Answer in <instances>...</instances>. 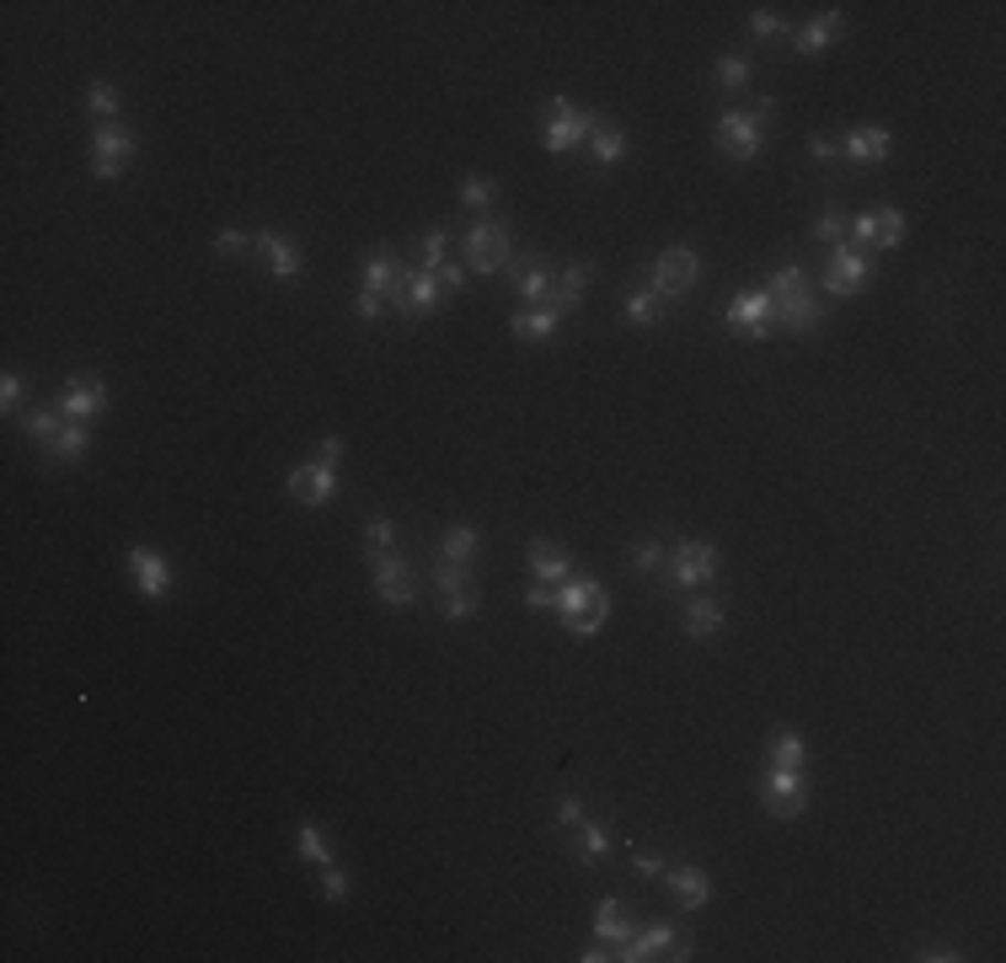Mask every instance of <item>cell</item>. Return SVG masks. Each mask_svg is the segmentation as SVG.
I'll list each match as a JSON object with an SVG mask.
<instances>
[{
  "mask_svg": "<svg viewBox=\"0 0 1006 963\" xmlns=\"http://www.w3.org/2000/svg\"><path fill=\"white\" fill-rule=\"evenodd\" d=\"M22 396H28V375H22V370H6V375H0V413L17 417L22 413Z\"/></svg>",
  "mask_w": 1006,
  "mask_h": 963,
  "instance_id": "c3c4849f",
  "label": "cell"
},
{
  "mask_svg": "<svg viewBox=\"0 0 1006 963\" xmlns=\"http://www.w3.org/2000/svg\"><path fill=\"white\" fill-rule=\"evenodd\" d=\"M359 263H364V289H370V295H381V300L391 295V284H396V274L407 268V263H402V257H396L391 246H370V252H364Z\"/></svg>",
  "mask_w": 1006,
  "mask_h": 963,
  "instance_id": "f1b7e54d",
  "label": "cell"
},
{
  "mask_svg": "<svg viewBox=\"0 0 1006 963\" xmlns=\"http://www.w3.org/2000/svg\"><path fill=\"white\" fill-rule=\"evenodd\" d=\"M584 819H590V803H584L579 792H562V797H557V808H552V825L573 829V825H584Z\"/></svg>",
  "mask_w": 1006,
  "mask_h": 963,
  "instance_id": "bcb514c9",
  "label": "cell"
},
{
  "mask_svg": "<svg viewBox=\"0 0 1006 963\" xmlns=\"http://www.w3.org/2000/svg\"><path fill=\"white\" fill-rule=\"evenodd\" d=\"M338 466H327V461H306V466H289V477H284V493L295 498V504H306V509H321V504H332L338 498Z\"/></svg>",
  "mask_w": 1006,
  "mask_h": 963,
  "instance_id": "2e32d148",
  "label": "cell"
},
{
  "mask_svg": "<svg viewBox=\"0 0 1006 963\" xmlns=\"http://www.w3.org/2000/svg\"><path fill=\"white\" fill-rule=\"evenodd\" d=\"M353 316H359V321H381V316H385V300H381V295H370V289H359V300H353Z\"/></svg>",
  "mask_w": 1006,
  "mask_h": 963,
  "instance_id": "9f6ffc18",
  "label": "cell"
},
{
  "mask_svg": "<svg viewBox=\"0 0 1006 963\" xmlns=\"http://www.w3.org/2000/svg\"><path fill=\"white\" fill-rule=\"evenodd\" d=\"M396 547V525L385 515H370L364 519V557H375V551H391Z\"/></svg>",
  "mask_w": 1006,
  "mask_h": 963,
  "instance_id": "ee69618b",
  "label": "cell"
},
{
  "mask_svg": "<svg viewBox=\"0 0 1006 963\" xmlns=\"http://www.w3.org/2000/svg\"><path fill=\"white\" fill-rule=\"evenodd\" d=\"M846 225H851V214H846L840 204H825L819 209V220H814V241L835 246V241H846Z\"/></svg>",
  "mask_w": 1006,
  "mask_h": 963,
  "instance_id": "7bdbcfd3",
  "label": "cell"
},
{
  "mask_svg": "<svg viewBox=\"0 0 1006 963\" xmlns=\"http://www.w3.org/2000/svg\"><path fill=\"white\" fill-rule=\"evenodd\" d=\"M557 327H562L557 310H515V316H509V332H515L520 343H552Z\"/></svg>",
  "mask_w": 1006,
  "mask_h": 963,
  "instance_id": "4dcf8cb0",
  "label": "cell"
},
{
  "mask_svg": "<svg viewBox=\"0 0 1006 963\" xmlns=\"http://www.w3.org/2000/svg\"><path fill=\"white\" fill-rule=\"evenodd\" d=\"M483 611V594L477 589H466V594H440V616L445 621H472Z\"/></svg>",
  "mask_w": 1006,
  "mask_h": 963,
  "instance_id": "f6af8a7d",
  "label": "cell"
},
{
  "mask_svg": "<svg viewBox=\"0 0 1006 963\" xmlns=\"http://www.w3.org/2000/svg\"><path fill=\"white\" fill-rule=\"evenodd\" d=\"M246 246H252V236H246L242 225H225V231L214 236V257H242Z\"/></svg>",
  "mask_w": 1006,
  "mask_h": 963,
  "instance_id": "816d5d0a",
  "label": "cell"
},
{
  "mask_svg": "<svg viewBox=\"0 0 1006 963\" xmlns=\"http://www.w3.org/2000/svg\"><path fill=\"white\" fill-rule=\"evenodd\" d=\"M626 557H632V568H637V573L659 579V573H664V557H669V547H659V541H637V547L626 551Z\"/></svg>",
  "mask_w": 1006,
  "mask_h": 963,
  "instance_id": "7dc6e473",
  "label": "cell"
},
{
  "mask_svg": "<svg viewBox=\"0 0 1006 963\" xmlns=\"http://www.w3.org/2000/svg\"><path fill=\"white\" fill-rule=\"evenodd\" d=\"M718 568H723V551L712 547V541H680V547H669V557H664V584L701 589L718 579Z\"/></svg>",
  "mask_w": 1006,
  "mask_h": 963,
  "instance_id": "ba28073f",
  "label": "cell"
},
{
  "mask_svg": "<svg viewBox=\"0 0 1006 963\" xmlns=\"http://www.w3.org/2000/svg\"><path fill=\"white\" fill-rule=\"evenodd\" d=\"M86 449H92V428H86V423H65L60 440L43 449V455H49L54 466H75V461H86Z\"/></svg>",
  "mask_w": 1006,
  "mask_h": 963,
  "instance_id": "e575fe53",
  "label": "cell"
},
{
  "mask_svg": "<svg viewBox=\"0 0 1006 963\" xmlns=\"http://www.w3.org/2000/svg\"><path fill=\"white\" fill-rule=\"evenodd\" d=\"M750 81H755V70H750L744 54H718V65H712V86L718 92H744Z\"/></svg>",
  "mask_w": 1006,
  "mask_h": 963,
  "instance_id": "f35d334b",
  "label": "cell"
},
{
  "mask_svg": "<svg viewBox=\"0 0 1006 963\" xmlns=\"http://www.w3.org/2000/svg\"><path fill=\"white\" fill-rule=\"evenodd\" d=\"M611 846H616V835H611L605 819H584V825L568 829V851H573L579 867H600V861L611 857Z\"/></svg>",
  "mask_w": 1006,
  "mask_h": 963,
  "instance_id": "603a6c76",
  "label": "cell"
},
{
  "mask_svg": "<svg viewBox=\"0 0 1006 963\" xmlns=\"http://www.w3.org/2000/svg\"><path fill=\"white\" fill-rule=\"evenodd\" d=\"M723 321H729V332H739V338L765 343V338L776 332V300H771V289H765V284L739 289V295L729 300V310H723Z\"/></svg>",
  "mask_w": 1006,
  "mask_h": 963,
  "instance_id": "4fadbf2b",
  "label": "cell"
},
{
  "mask_svg": "<svg viewBox=\"0 0 1006 963\" xmlns=\"http://www.w3.org/2000/svg\"><path fill=\"white\" fill-rule=\"evenodd\" d=\"M370 589H375V600H381V605H391V611L413 605V600H417L413 557H407L402 547L375 551V557H370Z\"/></svg>",
  "mask_w": 1006,
  "mask_h": 963,
  "instance_id": "30bf717a",
  "label": "cell"
},
{
  "mask_svg": "<svg viewBox=\"0 0 1006 963\" xmlns=\"http://www.w3.org/2000/svg\"><path fill=\"white\" fill-rule=\"evenodd\" d=\"M86 113H92V118H103V124H118V113H124V92H118V81H92V86H86Z\"/></svg>",
  "mask_w": 1006,
  "mask_h": 963,
  "instance_id": "8d00e7d4",
  "label": "cell"
},
{
  "mask_svg": "<svg viewBox=\"0 0 1006 963\" xmlns=\"http://www.w3.org/2000/svg\"><path fill=\"white\" fill-rule=\"evenodd\" d=\"M252 246L263 252V263H268V274H274L278 284H295V278L306 274V252H300V241L295 236H284V231H257Z\"/></svg>",
  "mask_w": 1006,
  "mask_h": 963,
  "instance_id": "ac0fdd59",
  "label": "cell"
},
{
  "mask_svg": "<svg viewBox=\"0 0 1006 963\" xmlns=\"http://www.w3.org/2000/svg\"><path fill=\"white\" fill-rule=\"evenodd\" d=\"M445 263H451V231H445V225H428V231L417 236L413 268L417 274H440Z\"/></svg>",
  "mask_w": 1006,
  "mask_h": 963,
  "instance_id": "1f68e13d",
  "label": "cell"
},
{
  "mask_svg": "<svg viewBox=\"0 0 1006 963\" xmlns=\"http://www.w3.org/2000/svg\"><path fill=\"white\" fill-rule=\"evenodd\" d=\"M525 605L530 611H557V584H530L525 589Z\"/></svg>",
  "mask_w": 1006,
  "mask_h": 963,
  "instance_id": "6f0895ef",
  "label": "cell"
},
{
  "mask_svg": "<svg viewBox=\"0 0 1006 963\" xmlns=\"http://www.w3.org/2000/svg\"><path fill=\"white\" fill-rule=\"evenodd\" d=\"M691 959V936L686 931H675L669 921H654V927L632 931L622 948H616V959L622 963H654V959Z\"/></svg>",
  "mask_w": 1006,
  "mask_h": 963,
  "instance_id": "5bb4252c",
  "label": "cell"
},
{
  "mask_svg": "<svg viewBox=\"0 0 1006 963\" xmlns=\"http://www.w3.org/2000/svg\"><path fill=\"white\" fill-rule=\"evenodd\" d=\"M840 156L857 161V167H878V161L894 156V135H889L883 124H857V129L840 135Z\"/></svg>",
  "mask_w": 1006,
  "mask_h": 963,
  "instance_id": "d6986e66",
  "label": "cell"
},
{
  "mask_svg": "<svg viewBox=\"0 0 1006 963\" xmlns=\"http://www.w3.org/2000/svg\"><path fill=\"white\" fill-rule=\"evenodd\" d=\"M493 199H498V188H493V177H487V172H466V177H460V209H472V214L483 220L487 209H493Z\"/></svg>",
  "mask_w": 1006,
  "mask_h": 963,
  "instance_id": "ab89813d",
  "label": "cell"
},
{
  "mask_svg": "<svg viewBox=\"0 0 1006 963\" xmlns=\"http://www.w3.org/2000/svg\"><path fill=\"white\" fill-rule=\"evenodd\" d=\"M808 156H814V161H840V139H835V135H814V139H808Z\"/></svg>",
  "mask_w": 1006,
  "mask_h": 963,
  "instance_id": "680465c9",
  "label": "cell"
},
{
  "mask_svg": "<svg viewBox=\"0 0 1006 963\" xmlns=\"http://www.w3.org/2000/svg\"><path fill=\"white\" fill-rule=\"evenodd\" d=\"M840 33H846V11H835L830 6V11H819L814 22H803L798 33H793V49H798V54H825Z\"/></svg>",
  "mask_w": 1006,
  "mask_h": 963,
  "instance_id": "4316f807",
  "label": "cell"
},
{
  "mask_svg": "<svg viewBox=\"0 0 1006 963\" xmlns=\"http://www.w3.org/2000/svg\"><path fill=\"white\" fill-rule=\"evenodd\" d=\"M915 959H921V963H959L964 953H959L953 942H921V948H915Z\"/></svg>",
  "mask_w": 1006,
  "mask_h": 963,
  "instance_id": "db71d44e",
  "label": "cell"
},
{
  "mask_svg": "<svg viewBox=\"0 0 1006 963\" xmlns=\"http://www.w3.org/2000/svg\"><path fill=\"white\" fill-rule=\"evenodd\" d=\"M460 257H466V268L472 274H504L509 263H515V236H509V225L504 220H493V214H483L472 231H466V241H460Z\"/></svg>",
  "mask_w": 1006,
  "mask_h": 963,
  "instance_id": "277c9868",
  "label": "cell"
},
{
  "mask_svg": "<svg viewBox=\"0 0 1006 963\" xmlns=\"http://www.w3.org/2000/svg\"><path fill=\"white\" fill-rule=\"evenodd\" d=\"M525 568H530V579H536V584H568L573 557L557 547V541H530V547H525Z\"/></svg>",
  "mask_w": 1006,
  "mask_h": 963,
  "instance_id": "d4e9b609",
  "label": "cell"
},
{
  "mask_svg": "<svg viewBox=\"0 0 1006 963\" xmlns=\"http://www.w3.org/2000/svg\"><path fill=\"white\" fill-rule=\"evenodd\" d=\"M632 921H626V910H622V899L616 895H605L600 899V904H594V936H600V942H611V948H622L626 936H632Z\"/></svg>",
  "mask_w": 1006,
  "mask_h": 963,
  "instance_id": "f546056e",
  "label": "cell"
},
{
  "mask_svg": "<svg viewBox=\"0 0 1006 963\" xmlns=\"http://www.w3.org/2000/svg\"><path fill=\"white\" fill-rule=\"evenodd\" d=\"M664 867H669V861H664L659 851H632V872H637V878H648V883L664 878Z\"/></svg>",
  "mask_w": 1006,
  "mask_h": 963,
  "instance_id": "f5cc1de1",
  "label": "cell"
},
{
  "mask_svg": "<svg viewBox=\"0 0 1006 963\" xmlns=\"http://www.w3.org/2000/svg\"><path fill=\"white\" fill-rule=\"evenodd\" d=\"M594 278V263L590 257H573V263H562L552 278V300H547V310H557V316H568V310H579V300H584V284Z\"/></svg>",
  "mask_w": 1006,
  "mask_h": 963,
  "instance_id": "7402d4cb",
  "label": "cell"
},
{
  "mask_svg": "<svg viewBox=\"0 0 1006 963\" xmlns=\"http://www.w3.org/2000/svg\"><path fill=\"white\" fill-rule=\"evenodd\" d=\"M70 417L60 413V408H33V413H22V434L33 440L38 449H49L54 440H60V428H65Z\"/></svg>",
  "mask_w": 1006,
  "mask_h": 963,
  "instance_id": "d590c367",
  "label": "cell"
},
{
  "mask_svg": "<svg viewBox=\"0 0 1006 963\" xmlns=\"http://www.w3.org/2000/svg\"><path fill=\"white\" fill-rule=\"evenodd\" d=\"M904 231H910V220H904V209L894 204H872L862 214H851V225H846V241L862 252V246H883V252H894L904 246Z\"/></svg>",
  "mask_w": 1006,
  "mask_h": 963,
  "instance_id": "7c38bea8",
  "label": "cell"
},
{
  "mask_svg": "<svg viewBox=\"0 0 1006 963\" xmlns=\"http://www.w3.org/2000/svg\"><path fill=\"white\" fill-rule=\"evenodd\" d=\"M440 300H445L440 278H434V274H417V268H413V278H407V310H402V321L434 316V310H440Z\"/></svg>",
  "mask_w": 1006,
  "mask_h": 963,
  "instance_id": "d6a6232c",
  "label": "cell"
},
{
  "mask_svg": "<svg viewBox=\"0 0 1006 963\" xmlns=\"http://www.w3.org/2000/svg\"><path fill=\"white\" fill-rule=\"evenodd\" d=\"M765 760L771 765H798V771H808V739H803L798 728H776L771 744H765Z\"/></svg>",
  "mask_w": 1006,
  "mask_h": 963,
  "instance_id": "836d02e7",
  "label": "cell"
},
{
  "mask_svg": "<svg viewBox=\"0 0 1006 963\" xmlns=\"http://www.w3.org/2000/svg\"><path fill=\"white\" fill-rule=\"evenodd\" d=\"M295 851H300V861H311V867H327V861H338V857H332V846L321 840V825H316V819H306V825L295 829Z\"/></svg>",
  "mask_w": 1006,
  "mask_h": 963,
  "instance_id": "b9f144b4",
  "label": "cell"
},
{
  "mask_svg": "<svg viewBox=\"0 0 1006 963\" xmlns=\"http://www.w3.org/2000/svg\"><path fill=\"white\" fill-rule=\"evenodd\" d=\"M755 792H761V808L771 819H798L803 808H808V797H814L808 792V771H798V765H771V760H765Z\"/></svg>",
  "mask_w": 1006,
  "mask_h": 963,
  "instance_id": "5b68a950",
  "label": "cell"
},
{
  "mask_svg": "<svg viewBox=\"0 0 1006 963\" xmlns=\"http://www.w3.org/2000/svg\"><path fill=\"white\" fill-rule=\"evenodd\" d=\"M594 118H600V113L573 107V97H552V107L541 113V150H547V156H568V150H579V145L590 139Z\"/></svg>",
  "mask_w": 1006,
  "mask_h": 963,
  "instance_id": "8992f818",
  "label": "cell"
},
{
  "mask_svg": "<svg viewBox=\"0 0 1006 963\" xmlns=\"http://www.w3.org/2000/svg\"><path fill=\"white\" fill-rule=\"evenodd\" d=\"M440 557H445V562H460V568H472V562L483 557V530H477L472 519L445 525V536H440Z\"/></svg>",
  "mask_w": 1006,
  "mask_h": 963,
  "instance_id": "83f0119b",
  "label": "cell"
},
{
  "mask_svg": "<svg viewBox=\"0 0 1006 963\" xmlns=\"http://www.w3.org/2000/svg\"><path fill=\"white\" fill-rule=\"evenodd\" d=\"M316 461L338 466V461H343V440H338V434H327V440H321V455H316Z\"/></svg>",
  "mask_w": 1006,
  "mask_h": 963,
  "instance_id": "91938a15",
  "label": "cell"
},
{
  "mask_svg": "<svg viewBox=\"0 0 1006 963\" xmlns=\"http://www.w3.org/2000/svg\"><path fill=\"white\" fill-rule=\"evenodd\" d=\"M696 278H701V257L691 246H664L654 257V268H648V289L659 295L664 306H675V300H686L696 289Z\"/></svg>",
  "mask_w": 1006,
  "mask_h": 963,
  "instance_id": "8fae6325",
  "label": "cell"
},
{
  "mask_svg": "<svg viewBox=\"0 0 1006 963\" xmlns=\"http://www.w3.org/2000/svg\"><path fill=\"white\" fill-rule=\"evenodd\" d=\"M819 284H825V295H835V300H857V295H862V289L872 284L868 252H857L851 241H835L830 252H825Z\"/></svg>",
  "mask_w": 1006,
  "mask_h": 963,
  "instance_id": "52a82bcc",
  "label": "cell"
},
{
  "mask_svg": "<svg viewBox=\"0 0 1006 963\" xmlns=\"http://www.w3.org/2000/svg\"><path fill=\"white\" fill-rule=\"evenodd\" d=\"M428 579H434V589H440V594H466V589H477L472 568H460V562H445V557H434Z\"/></svg>",
  "mask_w": 1006,
  "mask_h": 963,
  "instance_id": "60d3db41",
  "label": "cell"
},
{
  "mask_svg": "<svg viewBox=\"0 0 1006 963\" xmlns=\"http://www.w3.org/2000/svg\"><path fill=\"white\" fill-rule=\"evenodd\" d=\"M680 626H686V637H691V643H712V637H723L729 611H723L712 594H701V600H691V605L680 611Z\"/></svg>",
  "mask_w": 1006,
  "mask_h": 963,
  "instance_id": "484cf974",
  "label": "cell"
},
{
  "mask_svg": "<svg viewBox=\"0 0 1006 963\" xmlns=\"http://www.w3.org/2000/svg\"><path fill=\"white\" fill-rule=\"evenodd\" d=\"M765 118H771V97H761V107H750V113H718V124H712L718 150L729 161H755L765 150Z\"/></svg>",
  "mask_w": 1006,
  "mask_h": 963,
  "instance_id": "3957f363",
  "label": "cell"
},
{
  "mask_svg": "<svg viewBox=\"0 0 1006 963\" xmlns=\"http://www.w3.org/2000/svg\"><path fill=\"white\" fill-rule=\"evenodd\" d=\"M321 895L332 899V904H343V899L353 895V883H348V872L338 867V861H327V867H321Z\"/></svg>",
  "mask_w": 1006,
  "mask_h": 963,
  "instance_id": "f907efd6",
  "label": "cell"
},
{
  "mask_svg": "<svg viewBox=\"0 0 1006 963\" xmlns=\"http://www.w3.org/2000/svg\"><path fill=\"white\" fill-rule=\"evenodd\" d=\"M504 274L515 278V295L525 300V310H547V300H552V278L557 268L541 257V252H515V263L504 268Z\"/></svg>",
  "mask_w": 1006,
  "mask_h": 963,
  "instance_id": "9a60e30c",
  "label": "cell"
},
{
  "mask_svg": "<svg viewBox=\"0 0 1006 963\" xmlns=\"http://www.w3.org/2000/svg\"><path fill=\"white\" fill-rule=\"evenodd\" d=\"M139 156V135L118 118V124H97V135H92V177L97 182H118V177L135 167Z\"/></svg>",
  "mask_w": 1006,
  "mask_h": 963,
  "instance_id": "9c48e42d",
  "label": "cell"
},
{
  "mask_svg": "<svg viewBox=\"0 0 1006 963\" xmlns=\"http://www.w3.org/2000/svg\"><path fill=\"white\" fill-rule=\"evenodd\" d=\"M584 150H590L594 167H622L626 156H632V139H626L622 124H611V118H594L590 139H584Z\"/></svg>",
  "mask_w": 1006,
  "mask_h": 963,
  "instance_id": "cb8c5ba5",
  "label": "cell"
},
{
  "mask_svg": "<svg viewBox=\"0 0 1006 963\" xmlns=\"http://www.w3.org/2000/svg\"><path fill=\"white\" fill-rule=\"evenodd\" d=\"M124 562H129V579L145 600H167L172 594V562H167V551L156 547H129L124 551Z\"/></svg>",
  "mask_w": 1006,
  "mask_h": 963,
  "instance_id": "e0dca14e",
  "label": "cell"
},
{
  "mask_svg": "<svg viewBox=\"0 0 1006 963\" xmlns=\"http://www.w3.org/2000/svg\"><path fill=\"white\" fill-rule=\"evenodd\" d=\"M557 621L573 637L605 632V621H611V589L600 584V579H568V584H557Z\"/></svg>",
  "mask_w": 1006,
  "mask_h": 963,
  "instance_id": "7a4b0ae2",
  "label": "cell"
},
{
  "mask_svg": "<svg viewBox=\"0 0 1006 963\" xmlns=\"http://www.w3.org/2000/svg\"><path fill=\"white\" fill-rule=\"evenodd\" d=\"M750 33L761 38V43H776V38H787V22H782V11H771V6H761V11L750 17Z\"/></svg>",
  "mask_w": 1006,
  "mask_h": 963,
  "instance_id": "681fc988",
  "label": "cell"
},
{
  "mask_svg": "<svg viewBox=\"0 0 1006 963\" xmlns=\"http://www.w3.org/2000/svg\"><path fill=\"white\" fill-rule=\"evenodd\" d=\"M60 413H65L70 423H86V417L107 413V385L97 375H70L65 385H60Z\"/></svg>",
  "mask_w": 1006,
  "mask_h": 963,
  "instance_id": "ffe728a7",
  "label": "cell"
},
{
  "mask_svg": "<svg viewBox=\"0 0 1006 963\" xmlns=\"http://www.w3.org/2000/svg\"><path fill=\"white\" fill-rule=\"evenodd\" d=\"M664 889L680 899L686 910H701V904L712 899V878H707V867H696V861H669V867H664Z\"/></svg>",
  "mask_w": 1006,
  "mask_h": 963,
  "instance_id": "44dd1931",
  "label": "cell"
},
{
  "mask_svg": "<svg viewBox=\"0 0 1006 963\" xmlns=\"http://www.w3.org/2000/svg\"><path fill=\"white\" fill-rule=\"evenodd\" d=\"M440 289H445V295H451V289H466V278H472V268H460V257H451V263H445V268H440Z\"/></svg>",
  "mask_w": 1006,
  "mask_h": 963,
  "instance_id": "11a10c76",
  "label": "cell"
},
{
  "mask_svg": "<svg viewBox=\"0 0 1006 963\" xmlns=\"http://www.w3.org/2000/svg\"><path fill=\"white\" fill-rule=\"evenodd\" d=\"M771 300H776V327L782 332H793V338H814L819 327H825V310H819V295H814V284L803 278L798 263H782L776 274H771Z\"/></svg>",
  "mask_w": 1006,
  "mask_h": 963,
  "instance_id": "6da1fadb",
  "label": "cell"
},
{
  "mask_svg": "<svg viewBox=\"0 0 1006 963\" xmlns=\"http://www.w3.org/2000/svg\"><path fill=\"white\" fill-rule=\"evenodd\" d=\"M664 300L654 295V289H626V300H622V316H626V327H659V316H664Z\"/></svg>",
  "mask_w": 1006,
  "mask_h": 963,
  "instance_id": "74e56055",
  "label": "cell"
}]
</instances>
